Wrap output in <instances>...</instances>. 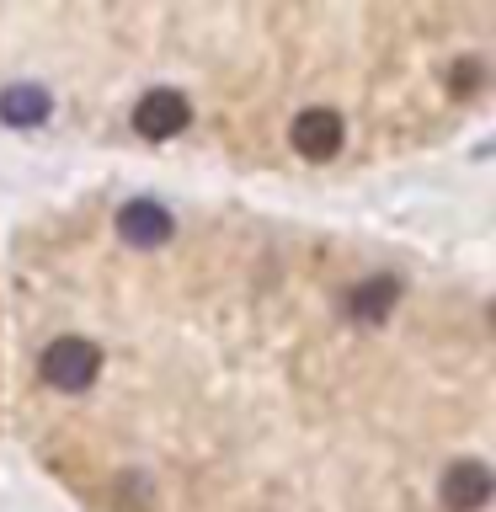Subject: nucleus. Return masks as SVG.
<instances>
[{
  "label": "nucleus",
  "instance_id": "1",
  "mask_svg": "<svg viewBox=\"0 0 496 512\" xmlns=\"http://www.w3.org/2000/svg\"><path fill=\"white\" fill-rule=\"evenodd\" d=\"M38 374H43L48 390L80 395V390L96 384V374H102V352H96V342H86V336H59V342L43 347Z\"/></svg>",
  "mask_w": 496,
  "mask_h": 512
},
{
  "label": "nucleus",
  "instance_id": "2",
  "mask_svg": "<svg viewBox=\"0 0 496 512\" xmlns=\"http://www.w3.org/2000/svg\"><path fill=\"white\" fill-rule=\"evenodd\" d=\"M187 123H192V102L171 86H155L134 102V128L144 139H176Z\"/></svg>",
  "mask_w": 496,
  "mask_h": 512
},
{
  "label": "nucleus",
  "instance_id": "3",
  "mask_svg": "<svg viewBox=\"0 0 496 512\" xmlns=\"http://www.w3.org/2000/svg\"><path fill=\"white\" fill-rule=\"evenodd\" d=\"M288 144L304 155V160H331L336 150H342V118H336L331 107H304L299 118H294V128H288Z\"/></svg>",
  "mask_w": 496,
  "mask_h": 512
},
{
  "label": "nucleus",
  "instance_id": "4",
  "mask_svg": "<svg viewBox=\"0 0 496 512\" xmlns=\"http://www.w3.org/2000/svg\"><path fill=\"white\" fill-rule=\"evenodd\" d=\"M486 502H491V470H486V459L448 464V475H443V507L448 512H480Z\"/></svg>",
  "mask_w": 496,
  "mask_h": 512
},
{
  "label": "nucleus",
  "instance_id": "5",
  "mask_svg": "<svg viewBox=\"0 0 496 512\" xmlns=\"http://www.w3.org/2000/svg\"><path fill=\"white\" fill-rule=\"evenodd\" d=\"M118 235L128 240L134 251H155L160 240L171 235V214L160 203H150V198H139V203H128L123 214H118Z\"/></svg>",
  "mask_w": 496,
  "mask_h": 512
},
{
  "label": "nucleus",
  "instance_id": "6",
  "mask_svg": "<svg viewBox=\"0 0 496 512\" xmlns=\"http://www.w3.org/2000/svg\"><path fill=\"white\" fill-rule=\"evenodd\" d=\"M48 112H54V102H48V91L43 86H6L0 91V123L6 128H38Z\"/></svg>",
  "mask_w": 496,
  "mask_h": 512
},
{
  "label": "nucleus",
  "instance_id": "7",
  "mask_svg": "<svg viewBox=\"0 0 496 512\" xmlns=\"http://www.w3.org/2000/svg\"><path fill=\"white\" fill-rule=\"evenodd\" d=\"M400 288L390 278H379V283H363L358 294H352V315H363V320H379V315H390V304H395Z\"/></svg>",
  "mask_w": 496,
  "mask_h": 512
}]
</instances>
